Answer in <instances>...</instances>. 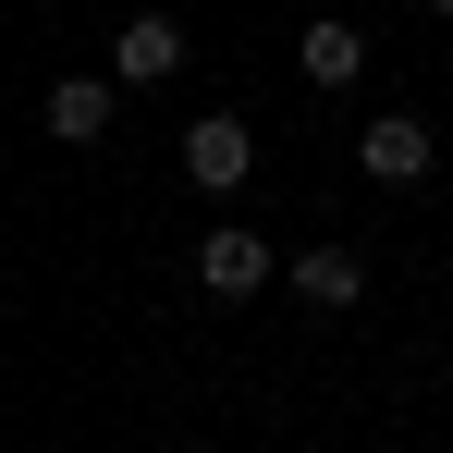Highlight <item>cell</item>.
<instances>
[{
	"mask_svg": "<svg viewBox=\"0 0 453 453\" xmlns=\"http://www.w3.org/2000/svg\"><path fill=\"white\" fill-rule=\"evenodd\" d=\"M196 282H209V295H270V282H282V257H270L245 221H221L209 245H196Z\"/></svg>",
	"mask_w": 453,
	"mask_h": 453,
	"instance_id": "6da1fadb",
	"label": "cell"
},
{
	"mask_svg": "<svg viewBox=\"0 0 453 453\" xmlns=\"http://www.w3.org/2000/svg\"><path fill=\"white\" fill-rule=\"evenodd\" d=\"M159 74H184V12H135L111 37V86H159Z\"/></svg>",
	"mask_w": 453,
	"mask_h": 453,
	"instance_id": "7a4b0ae2",
	"label": "cell"
},
{
	"mask_svg": "<svg viewBox=\"0 0 453 453\" xmlns=\"http://www.w3.org/2000/svg\"><path fill=\"white\" fill-rule=\"evenodd\" d=\"M245 172H257V135H245L233 111H209V123L184 135V184H209V196H233Z\"/></svg>",
	"mask_w": 453,
	"mask_h": 453,
	"instance_id": "3957f363",
	"label": "cell"
},
{
	"mask_svg": "<svg viewBox=\"0 0 453 453\" xmlns=\"http://www.w3.org/2000/svg\"><path fill=\"white\" fill-rule=\"evenodd\" d=\"M356 159H368V184H417L429 172V123L417 111H380L368 135H356Z\"/></svg>",
	"mask_w": 453,
	"mask_h": 453,
	"instance_id": "277c9868",
	"label": "cell"
},
{
	"mask_svg": "<svg viewBox=\"0 0 453 453\" xmlns=\"http://www.w3.org/2000/svg\"><path fill=\"white\" fill-rule=\"evenodd\" d=\"M111 111H123V86H111V74H62V86H50V135H62V148L111 135Z\"/></svg>",
	"mask_w": 453,
	"mask_h": 453,
	"instance_id": "5b68a950",
	"label": "cell"
},
{
	"mask_svg": "<svg viewBox=\"0 0 453 453\" xmlns=\"http://www.w3.org/2000/svg\"><path fill=\"white\" fill-rule=\"evenodd\" d=\"M295 62H306V86H356V74H368V25H343V12H319Z\"/></svg>",
	"mask_w": 453,
	"mask_h": 453,
	"instance_id": "8992f818",
	"label": "cell"
},
{
	"mask_svg": "<svg viewBox=\"0 0 453 453\" xmlns=\"http://www.w3.org/2000/svg\"><path fill=\"white\" fill-rule=\"evenodd\" d=\"M295 295H306V306H356V295H368L356 245H306V257H295Z\"/></svg>",
	"mask_w": 453,
	"mask_h": 453,
	"instance_id": "52a82bcc",
	"label": "cell"
},
{
	"mask_svg": "<svg viewBox=\"0 0 453 453\" xmlns=\"http://www.w3.org/2000/svg\"><path fill=\"white\" fill-rule=\"evenodd\" d=\"M429 12H441V25H453V0H429Z\"/></svg>",
	"mask_w": 453,
	"mask_h": 453,
	"instance_id": "ba28073f",
	"label": "cell"
}]
</instances>
